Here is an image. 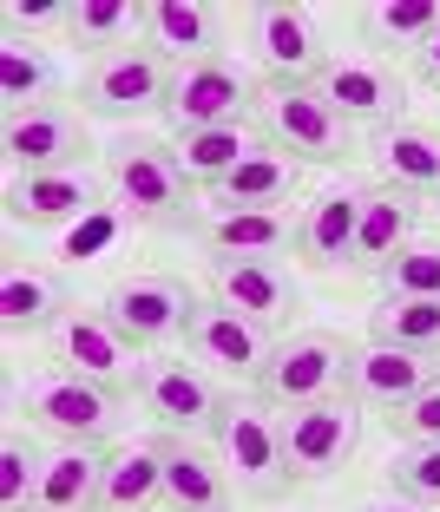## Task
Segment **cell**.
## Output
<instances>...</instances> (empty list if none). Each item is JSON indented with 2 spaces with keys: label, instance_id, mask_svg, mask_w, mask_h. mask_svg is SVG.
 I'll use <instances>...</instances> for the list:
<instances>
[{
  "label": "cell",
  "instance_id": "cell-1",
  "mask_svg": "<svg viewBox=\"0 0 440 512\" xmlns=\"http://www.w3.org/2000/svg\"><path fill=\"white\" fill-rule=\"evenodd\" d=\"M106 191L125 224L138 230H191V178L178 171V151L165 138L125 132L106 145Z\"/></svg>",
  "mask_w": 440,
  "mask_h": 512
},
{
  "label": "cell",
  "instance_id": "cell-2",
  "mask_svg": "<svg viewBox=\"0 0 440 512\" xmlns=\"http://www.w3.org/2000/svg\"><path fill=\"white\" fill-rule=\"evenodd\" d=\"M211 447H217V460H224L237 499H250V506H276V499H289L296 473H289V453H283V414L263 407L257 394H230Z\"/></svg>",
  "mask_w": 440,
  "mask_h": 512
},
{
  "label": "cell",
  "instance_id": "cell-3",
  "mask_svg": "<svg viewBox=\"0 0 440 512\" xmlns=\"http://www.w3.org/2000/svg\"><path fill=\"white\" fill-rule=\"evenodd\" d=\"M14 407L27 414V427H40L53 440H86V447H106L125 421V394L92 388L66 368H33L14 388Z\"/></svg>",
  "mask_w": 440,
  "mask_h": 512
},
{
  "label": "cell",
  "instance_id": "cell-4",
  "mask_svg": "<svg viewBox=\"0 0 440 512\" xmlns=\"http://www.w3.org/2000/svg\"><path fill=\"white\" fill-rule=\"evenodd\" d=\"M171 73L178 66L165 60V53H152L145 40L119 46V53H106V60H92L86 73H79V112L99 125H132V119H152V112H165L171 99Z\"/></svg>",
  "mask_w": 440,
  "mask_h": 512
},
{
  "label": "cell",
  "instance_id": "cell-5",
  "mask_svg": "<svg viewBox=\"0 0 440 512\" xmlns=\"http://www.w3.org/2000/svg\"><path fill=\"white\" fill-rule=\"evenodd\" d=\"M237 33L250 66L263 73V86H316V73L335 60L329 33L309 7H243Z\"/></svg>",
  "mask_w": 440,
  "mask_h": 512
},
{
  "label": "cell",
  "instance_id": "cell-6",
  "mask_svg": "<svg viewBox=\"0 0 440 512\" xmlns=\"http://www.w3.org/2000/svg\"><path fill=\"white\" fill-rule=\"evenodd\" d=\"M257 125L263 138H270L283 158H296V165H349L355 158V132L329 112V99H322L316 86H263L257 99Z\"/></svg>",
  "mask_w": 440,
  "mask_h": 512
},
{
  "label": "cell",
  "instance_id": "cell-7",
  "mask_svg": "<svg viewBox=\"0 0 440 512\" xmlns=\"http://www.w3.org/2000/svg\"><path fill=\"white\" fill-rule=\"evenodd\" d=\"M349 355L355 348L329 329H296V335H276L270 362L257 375V401L289 414V407H309V401H329L342 394V375H349Z\"/></svg>",
  "mask_w": 440,
  "mask_h": 512
},
{
  "label": "cell",
  "instance_id": "cell-8",
  "mask_svg": "<svg viewBox=\"0 0 440 512\" xmlns=\"http://www.w3.org/2000/svg\"><path fill=\"white\" fill-rule=\"evenodd\" d=\"M132 401L158 421V434H198V440H211L217 421H224V407H230V388L217 375H204L198 362H178V355H145Z\"/></svg>",
  "mask_w": 440,
  "mask_h": 512
},
{
  "label": "cell",
  "instance_id": "cell-9",
  "mask_svg": "<svg viewBox=\"0 0 440 512\" xmlns=\"http://www.w3.org/2000/svg\"><path fill=\"white\" fill-rule=\"evenodd\" d=\"M257 99L263 86L250 73H243L237 60H198V66H178L171 73V99H165V125L171 138L184 132H211V125H243L257 119Z\"/></svg>",
  "mask_w": 440,
  "mask_h": 512
},
{
  "label": "cell",
  "instance_id": "cell-10",
  "mask_svg": "<svg viewBox=\"0 0 440 512\" xmlns=\"http://www.w3.org/2000/svg\"><path fill=\"white\" fill-rule=\"evenodd\" d=\"M106 316L132 348H165L191 329L198 316V289L171 270H132L106 289Z\"/></svg>",
  "mask_w": 440,
  "mask_h": 512
},
{
  "label": "cell",
  "instance_id": "cell-11",
  "mask_svg": "<svg viewBox=\"0 0 440 512\" xmlns=\"http://www.w3.org/2000/svg\"><path fill=\"white\" fill-rule=\"evenodd\" d=\"M283 453H289V473L296 486H316L335 480L362 453V407L349 394H329V401H309V407H289L283 414Z\"/></svg>",
  "mask_w": 440,
  "mask_h": 512
},
{
  "label": "cell",
  "instance_id": "cell-12",
  "mask_svg": "<svg viewBox=\"0 0 440 512\" xmlns=\"http://www.w3.org/2000/svg\"><path fill=\"white\" fill-rule=\"evenodd\" d=\"M316 92L349 132H388V125H401V106H408L401 66L375 60V53H335L316 73Z\"/></svg>",
  "mask_w": 440,
  "mask_h": 512
},
{
  "label": "cell",
  "instance_id": "cell-13",
  "mask_svg": "<svg viewBox=\"0 0 440 512\" xmlns=\"http://www.w3.org/2000/svg\"><path fill=\"white\" fill-rule=\"evenodd\" d=\"M53 368H66V375H79V381H92V388L132 401L138 368H145V348L125 342V335L112 329L106 309H73V316L53 329Z\"/></svg>",
  "mask_w": 440,
  "mask_h": 512
},
{
  "label": "cell",
  "instance_id": "cell-14",
  "mask_svg": "<svg viewBox=\"0 0 440 512\" xmlns=\"http://www.w3.org/2000/svg\"><path fill=\"white\" fill-rule=\"evenodd\" d=\"M276 335L257 329V322H243L237 309H224V302H198V316H191V329H184V355L204 368V375H217L224 388H257L263 362H270Z\"/></svg>",
  "mask_w": 440,
  "mask_h": 512
},
{
  "label": "cell",
  "instance_id": "cell-15",
  "mask_svg": "<svg viewBox=\"0 0 440 512\" xmlns=\"http://www.w3.org/2000/svg\"><path fill=\"white\" fill-rule=\"evenodd\" d=\"M0 151L14 171H86L92 138H86V112L53 99V106L33 112H7L0 125Z\"/></svg>",
  "mask_w": 440,
  "mask_h": 512
},
{
  "label": "cell",
  "instance_id": "cell-16",
  "mask_svg": "<svg viewBox=\"0 0 440 512\" xmlns=\"http://www.w3.org/2000/svg\"><path fill=\"white\" fill-rule=\"evenodd\" d=\"M368 197H375L368 178H335L329 191H316L303 204V217H296V243H289V256H296L303 270H342L349 250H355V230H362Z\"/></svg>",
  "mask_w": 440,
  "mask_h": 512
},
{
  "label": "cell",
  "instance_id": "cell-17",
  "mask_svg": "<svg viewBox=\"0 0 440 512\" xmlns=\"http://www.w3.org/2000/svg\"><path fill=\"white\" fill-rule=\"evenodd\" d=\"M211 302L237 309L257 329H289L303 309V283L289 276V263H257V256H217L211 263Z\"/></svg>",
  "mask_w": 440,
  "mask_h": 512
},
{
  "label": "cell",
  "instance_id": "cell-18",
  "mask_svg": "<svg viewBox=\"0 0 440 512\" xmlns=\"http://www.w3.org/2000/svg\"><path fill=\"white\" fill-rule=\"evenodd\" d=\"M106 204L92 171H14L7 178V224L14 230H66Z\"/></svg>",
  "mask_w": 440,
  "mask_h": 512
},
{
  "label": "cell",
  "instance_id": "cell-19",
  "mask_svg": "<svg viewBox=\"0 0 440 512\" xmlns=\"http://www.w3.org/2000/svg\"><path fill=\"white\" fill-rule=\"evenodd\" d=\"M434 375H440V362H427V355H401V348L368 342V348H355V355H349L342 394H349L362 414H381V421H388V414H401V407H408Z\"/></svg>",
  "mask_w": 440,
  "mask_h": 512
},
{
  "label": "cell",
  "instance_id": "cell-20",
  "mask_svg": "<svg viewBox=\"0 0 440 512\" xmlns=\"http://www.w3.org/2000/svg\"><path fill=\"white\" fill-rule=\"evenodd\" d=\"M158 447H165V512H237V486L211 440L158 434Z\"/></svg>",
  "mask_w": 440,
  "mask_h": 512
},
{
  "label": "cell",
  "instance_id": "cell-21",
  "mask_svg": "<svg viewBox=\"0 0 440 512\" xmlns=\"http://www.w3.org/2000/svg\"><path fill=\"white\" fill-rule=\"evenodd\" d=\"M79 302L66 289L60 270H40V263H7L0 270V329L7 335H53Z\"/></svg>",
  "mask_w": 440,
  "mask_h": 512
},
{
  "label": "cell",
  "instance_id": "cell-22",
  "mask_svg": "<svg viewBox=\"0 0 440 512\" xmlns=\"http://www.w3.org/2000/svg\"><path fill=\"white\" fill-rule=\"evenodd\" d=\"M368 158H375V184L401 197H440V132L434 125H388V132L368 138Z\"/></svg>",
  "mask_w": 440,
  "mask_h": 512
},
{
  "label": "cell",
  "instance_id": "cell-23",
  "mask_svg": "<svg viewBox=\"0 0 440 512\" xmlns=\"http://www.w3.org/2000/svg\"><path fill=\"white\" fill-rule=\"evenodd\" d=\"M145 46L171 66H198L224 53V14L204 0H152L145 7Z\"/></svg>",
  "mask_w": 440,
  "mask_h": 512
},
{
  "label": "cell",
  "instance_id": "cell-24",
  "mask_svg": "<svg viewBox=\"0 0 440 512\" xmlns=\"http://www.w3.org/2000/svg\"><path fill=\"white\" fill-rule=\"evenodd\" d=\"M92 512H165V447L158 440H119V447H106L99 506Z\"/></svg>",
  "mask_w": 440,
  "mask_h": 512
},
{
  "label": "cell",
  "instance_id": "cell-25",
  "mask_svg": "<svg viewBox=\"0 0 440 512\" xmlns=\"http://www.w3.org/2000/svg\"><path fill=\"white\" fill-rule=\"evenodd\" d=\"M191 237L217 256H257V263H283V250L296 243V224L283 211H211L191 224Z\"/></svg>",
  "mask_w": 440,
  "mask_h": 512
},
{
  "label": "cell",
  "instance_id": "cell-26",
  "mask_svg": "<svg viewBox=\"0 0 440 512\" xmlns=\"http://www.w3.org/2000/svg\"><path fill=\"white\" fill-rule=\"evenodd\" d=\"M296 191H303V165L283 158L276 145H263V151H250V158L217 184L211 204H217V211H283Z\"/></svg>",
  "mask_w": 440,
  "mask_h": 512
},
{
  "label": "cell",
  "instance_id": "cell-27",
  "mask_svg": "<svg viewBox=\"0 0 440 512\" xmlns=\"http://www.w3.org/2000/svg\"><path fill=\"white\" fill-rule=\"evenodd\" d=\"M414 230H421V204L401 191H381L368 197V211H362V230H355V250H349V270L362 276H381L388 263H395L401 250L414 243Z\"/></svg>",
  "mask_w": 440,
  "mask_h": 512
},
{
  "label": "cell",
  "instance_id": "cell-28",
  "mask_svg": "<svg viewBox=\"0 0 440 512\" xmlns=\"http://www.w3.org/2000/svg\"><path fill=\"white\" fill-rule=\"evenodd\" d=\"M99 473H106V447L53 440L40 460V506L33 512H92L99 506Z\"/></svg>",
  "mask_w": 440,
  "mask_h": 512
},
{
  "label": "cell",
  "instance_id": "cell-29",
  "mask_svg": "<svg viewBox=\"0 0 440 512\" xmlns=\"http://www.w3.org/2000/svg\"><path fill=\"white\" fill-rule=\"evenodd\" d=\"M270 138H263L257 119H243V125H211V132H184L171 138V151H178V171L191 178V191H217V184L230 178V171L250 158V151H263Z\"/></svg>",
  "mask_w": 440,
  "mask_h": 512
},
{
  "label": "cell",
  "instance_id": "cell-30",
  "mask_svg": "<svg viewBox=\"0 0 440 512\" xmlns=\"http://www.w3.org/2000/svg\"><path fill=\"white\" fill-rule=\"evenodd\" d=\"M362 46L375 53V60H414L427 40L440 33V7H427V0H375V7H362Z\"/></svg>",
  "mask_w": 440,
  "mask_h": 512
},
{
  "label": "cell",
  "instance_id": "cell-31",
  "mask_svg": "<svg viewBox=\"0 0 440 512\" xmlns=\"http://www.w3.org/2000/svg\"><path fill=\"white\" fill-rule=\"evenodd\" d=\"M368 342L440 362V296H381L368 309Z\"/></svg>",
  "mask_w": 440,
  "mask_h": 512
},
{
  "label": "cell",
  "instance_id": "cell-32",
  "mask_svg": "<svg viewBox=\"0 0 440 512\" xmlns=\"http://www.w3.org/2000/svg\"><path fill=\"white\" fill-rule=\"evenodd\" d=\"M0 99H7V112L53 106V99H60V60H53L46 46L7 33V40H0Z\"/></svg>",
  "mask_w": 440,
  "mask_h": 512
},
{
  "label": "cell",
  "instance_id": "cell-33",
  "mask_svg": "<svg viewBox=\"0 0 440 512\" xmlns=\"http://www.w3.org/2000/svg\"><path fill=\"white\" fill-rule=\"evenodd\" d=\"M132 33H145V7H125V0H73L66 7V46H79L92 60L132 46Z\"/></svg>",
  "mask_w": 440,
  "mask_h": 512
},
{
  "label": "cell",
  "instance_id": "cell-34",
  "mask_svg": "<svg viewBox=\"0 0 440 512\" xmlns=\"http://www.w3.org/2000/svg\"><path fill=\"white\" fill-rule=\"evenodd\" d=\"M40 460H46V447H33L20 427L0 440V512H33L40 506Z\"/></svg>",
  "mask_w": 440,
  "mask_h": 512
},
{
  "label": "cell",
  "instance_id": "cell-35",
  "mask_svg": "<svg viewBox=\"0 0 440 512\" xmlns=\"http://www.w3.org/2000/svg\"><path fill=\"white\" fill-rule=\"evenodd\" d=\"M388 486L401 499L440 506V440H401L395 460H388Z\"/></svg>",
  "mask_w": 440,
  "mask_h": 512
},
{
  "label": "cell",
  "instance_id": "cell-36",
  "mask_svg": "<svg viewBox=\"0 0 440 512\" xmlns=\"http://www.w3.org/2000/svg\"><path fill=\"white\" fill-rule=\"evenodd\" d=\"M381 296H440V237H414L381 270Z\"/></svg>",
  "mask_w": 440,
  "mask_h": 512
},
{
  "label": "cell",
  "instance_id": "cell-37",
  "mask_svg": "<svg viewBox=\"0 0 440 512\" xmlns=\"http://www.w3.org/2000/svg\"><path fill=\"white\" fill-rule=\"evenodd\" d=\"M388 427H395V440H440V375L427 381L401 414H388Z\"/></svg>",
  "mask_w": 440,
  "mask_h": 512
},
{
  "label": "cell",
  "instance_id": "cell-38",
  "mask_svg": "<svg viewBox=\"0 0 440 512\" xmlns=\"http://www.w3.org/2000/svg\"><path fill=\"white\" fill-rule=\"evenodd\" d=\"M408 73H414V86L440 92V33H434V40H427L421 53H414V60H408Z\"/></svg>",
  "mask_w": 440,
  "mask_h": 512
},
{
  "label": "cell",
  "instance_id": "cell-39",
  "mask_svg": "<svg viewBox=\"0 0 440 512\" xmlns=\"http://www.w3.org/2000/svg\"><path fill=\"white\" fill-rule=\"evenodd\" d=\"M7 27H66V7H7Z\"/></svg>",
  "mask_w": 440,
  "mask_h": 512
},
{
  "label": "cell",
  "instance_id": "cell-40",
  "mask_svg": "<svg viewBox=\"0 0 440 512\" xmlns=\"http://www.w3.org/2000/svg\"><path fill=\"white\" fill-rule=\"evenodd\" d=\"M355 512H440V506H421V499H368V506H355Z\"/></svg>",
  "mask_w": 440,
  "mask_h": 512
},
{
  "label": "cell",
  "instance_id": "cell-41",
  "mask_svg": "<svg viewBox=\"0 0 440 512\" xmlns=\"http://www.w3.org/2000/svg\"><path fill=\"white\" fill-rule=\"evenodd\" d=\"M434 217H440V197H434Z\"/></svg>",
  "mask_w": 440,
  "mask_h": 512
}]
</instances>
